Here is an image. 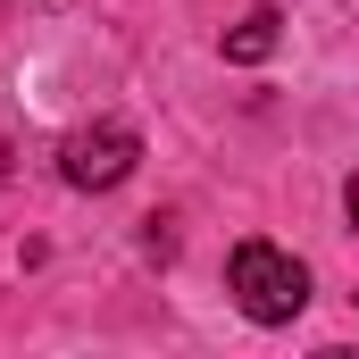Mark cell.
<instances>
[{"mask_svg":"<svg viewBox=\"0 0 359 359\" xmlns=\"http://www.w3.org/2000/svg\"><path fill=\"white\" fill-rule=\"evenodd\" d=\"M226 292H234V309H243L251 326H292V318L309 309V268H301L292 251H276V243H234Z\"/></svg>","mask_w":359,"mask_h":359,"instance_id":"1","label":"cell"},{"mask_svg":"<svg viewBox=\"0 0 359 359\" xmlns=\"http://www.w3.org/2000/svg\"><path fill=\"white\" fill-rule=\"evenodd\" d=\"M134 168H142V134L126 117H92V126H76L59 142V176L76 184V192H117Z\"/></svg>","mask_w":359,"mask_h":359,"instance_id":"2","label":"cell"},{"mask_svg":"<svg viewBox=\"0 0 359 359\" xmlns=\"http://www.w3.org/2000/svg\"><path fill=\"white\" fill-rule=\"evenodd\" d=\"M276 42H284V17H276V8H251V17L226 34V59H234V67H259V59H276Z\"/></svg>","mask_w":359,"mask_h":359,"instance_id":"3","label":"cell"}]
</instances>
